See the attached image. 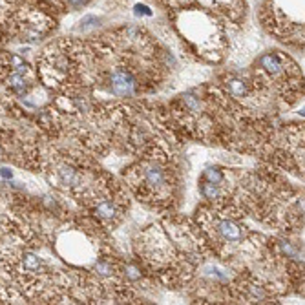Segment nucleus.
<instances>
[{
	"label": "nucleus",
	"instance_id": "f257e3e1",
	"mask_svg": "<svg viewBox=\"0 0 305 305\" xmlns=\"http://www.w3.org/2000/svg\"><path fill=\"white\" fill-rule=\"evenodd\" d=\"M126 186L139 201L152 207H170L177 192V175L170 157L157 146L141 156V161L125 174Z\"/></svg>",
	"mask_w": 305,
	"mask_h": 305
},
{
	"label": "nucleus",
	"instance_id": "f03ea898",
	"mask_svg": "<svg viewBox=\"0 0 305 305\" xmlns=\"http://www.w3.org/2000/svg\"><path fill=\"white\" fill-rule=\"evenodd\" d=\"M46 177L51 185L83 201L97 186L104 174L91 170L81 156L57 154L46 161Z\"/></svg>",
	"mask_w": 305,
	"mask_h": 305
},
{
	"label": "nucleus",
	"instance_id": "7ed1b4c3",
	"mask_svg": "<svg viewBox=\"0 0 305 305\" xmlns=\"http://www.w3.org/2000/svg\"><path fill=\"white\" fill-rule=\"evenodd\" d=\"M291 59L283 57L280 51H269L258 59V77L265 83H272L278 90L294 91L300 86V73L296 66L289 68Z\"/></svg>",
	"mask_w": 305,
	"mask_h": 305
},
{
	"label": "nucleus",
	"instance_id": "20e7f679",
	"mask_svg": "<svg viewBox=\"0 0 305 305\" xmlns=\"http://www.w3.org/2000/svg\"><path fill=\"white\" fill-rule=\"evenodd\" d=\"M201 225L205 234L219 245H239L247 238L245 227L239 225L232 216L225 214L223 210L214 209L209 214L201 216Z\"/></svg>",
	"mask_w": 305,
	"mask_h": 305
},
{
	"label": "nucleus",
	"instance_id": "39448f33",
	"mask_svg": "<svg viewBox=\"0 0 305 305\" xmlns=\"http://www.w3.org/2000/svg\"><path fill=\"white\" fill-rule=\"evenodd\" d=\"M225 90L234 99H243L251 93V83H247L245 79L239 77H228L225 81Z\"/></svg>",
	"mask_w": 305,
	"mask_h": 305
},
{
	"label": "nucleus",
	"instance_id": "423d86ee",
	"mask_svg": "<svg viewBox=\"0 0 305 305\" xmlns=\"http://www.w3.org/2000/svg\"><path fill=\"white\" fill-rule=\"evenodd\" d=\"M99 22L95 17H91V15H88V17H84L83 20H81V26H79V30L81 31H86L90 30V28H95V24Z\"/></svg>",
	"mask_w": 305,
	"mask_h": 305
},
{
	"label": "nucleus",
	"instance_id": "0eeeda50",
	"mask_svg": "<svg viewBox=\"0 0 305 305\" xmlns=\"http://www.w3.org/2000/svg\"><path fill=\"white\" fill-rule=\"evenodd\" d=\"M88 0H68V4L72 7H81V6H84Z\"/></svg>",
	"mask_w": 305,
	"mask_h": 305
}]
</instances>
